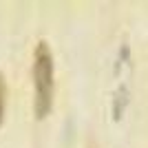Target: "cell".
<instances>
[{"mask_svg":"<svg viewBox=\"0 0 148 148\" xmlns=\"http://www.w3.org/2000/svg\"><path fill=\"white\" fill-rule=\"evenodd\" d=\"M56 77H53V53L47 40H40L33 49V111L42 119L53 106Z\"/></svg>","mask_w":148,"mask_h":148,"instance_id":"cell-1","label":"cell"},{"mask_svg":"<svg viewBox=\"0 0 148 148\" xmlns=\"http://www.w3.org/2000/svg\"><path fill=\"white\" fill-rule=\"evenodd\" d=\"M5 102H7V84H5L2 73H0V124L5 119Z\"/></svg>","mask_w":148,"mask_h":148,"instance_id":"cell-2","label":"cell"}]
</instances>
